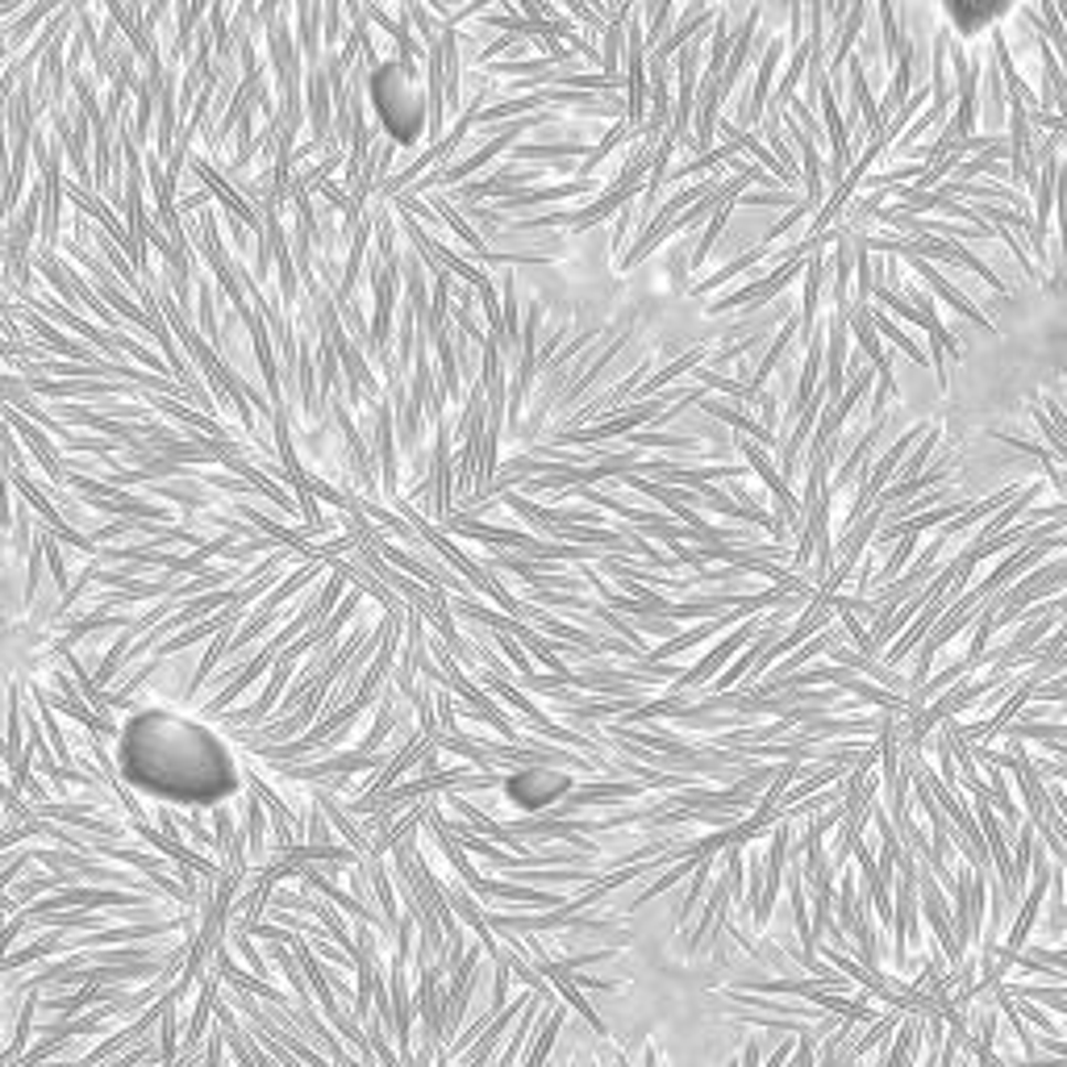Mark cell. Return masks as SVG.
Segmentation results:
<instances>
[{"label":"cell","instance_id":"3957f363","mask_svg":"<svg viewBox=\"0 0 1067 1067\" xmlns=\"http://www.w3.org/2000/svg\"><path fill=\"white\" fill-rule=\"evenodd\" d=\"M1017 0H942V13L956 25L959 34H984L989 25L1001 18H1010V9Z\"/></svg>","mask_w":1067,"mask_h":1067},{"label":"cell","instance_id":"7a4b0ae2","mask_svg":"<svg viewBox=\"0 0 1067 1067\" xmlns=\"http://www.w3.org/2000/svg\"><path fill=\"white\" fill-rule=\"evenodd\" d=\"M567 788H572V780H567V776H559V771L530 768V771H518V776L509 780L505 797L518 809H546L551 801H559Z\"/></svg>","mask_w":1067,"mask_h":1067},{"label":"cell","instance_id":"6da1fadb","mask_svg":"<svg viewBox=\"0 0 1067 1067\" xmlns=\"http://www.w3.org/2000/svg\"><path fill=\"white\" fill-rule=\"evenodd\" d=\"M117 768L142 797L171 805H217L243 788L225 738L175 709H142L121 726Z\"/></svg>","mask_w":1067,"mask_h":1067}]
</instances>
